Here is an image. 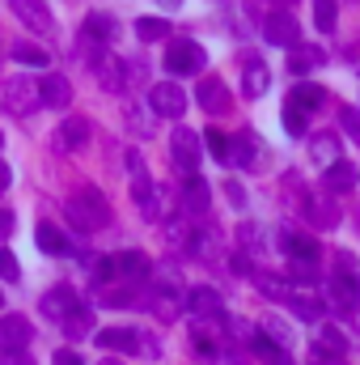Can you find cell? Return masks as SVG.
I'll list each match as a JSON object with an SVG mask.
<instances>
[{"label":"cell","mask_w":360,"mask_h":365,"mask_svg":"<svg viewBox=\"0 0 360 365\" xmlns=\"http://www.w3.org/2000/svg\"><path fill=\"white\" fill-rule=\"evenodd\" d=\"M68 221H73L81 234H93V230L110 225V204H106V195H102L93 182L77 187V191L68 195Z\"/></svg>","instance_id":"6da1fadb"},{"label":"cell","mask_w":360,"mask_h":365,"mask_svg":"<svg viewBox=\"0 0 360 365\" xmlns=\"http://www.w3.org/2000/svg\"><path fill=\"white\" fill-rule=\"evenodd\" d=\"M0 106H4L9 115H17V119L34 115V106H43L38 81H34V77H9V81L0 86Z\"/></svg>","instance_id":"7a4b0ae2"},{"label":"cell","mask_w":360,"mask_h":365,"mask_svg":"<svg viewBox=\"0 0 360 365\" xmlns=\"http://www.w3.org/2000/svg\"><path fill=\"white\" fill-rule=\"evenodd\" d=\"M166 68H170L174 77H195V73H203V47L191 43V38H170V47H166Z\"/></svg>","instance_id":"3957f363"},{"label":"cell","mask_w":360,"mask_h":365,"mask_svg":"<svg viewBox=\"0 0 360 365\" xmlns=\"http://www.w3.org/2000/svg\"><path fill=\"white\" fill-rule=\"evenodd\" d=\"M34 340V323L26 314H0V353H26Z\"/></svg>","instance_id":"277c9868"},{"label":"cell","mask_w":360,"mask_h":365,"mask_svg":"<svg viewBox=\"0 0 360 365\" xmlns=\"http://www.w3.org/2000/svg\"><path fill=\"white\" fill-rule=\"evenodd\" d=\"M186 310H191L195 319H203V323H229L221 293H216V289H208V284L191 289V297H186Z\"/></svg>","instance_id":"5b68a950"},{"label":"cell","mask_w":360,"mask_h":365,"mask_svg":"<svg viewBox=\"0 0 360 365\" xmlns=\"http://www.w3.org/2000/svg\"><path fill=\"white\" fill-rule=\"evenodd\" d=\"M263 38H268L271 47H288V51H292V47L301 43V26H297L292 13L280 9V13H268V21H263Z\"/></svg>","instance_id":"8992f818"},{"label":"cell","mask_w":360,"mask_h":365,"mask_svg":"<svg viewBox=\"0 0 360 365\" xmlns=\"http://www.w3.org/2000/svg\"><path fill=\"white\" fill-rule=\"evenodd\" d=\"M170 158H174V166H179L186 179L195 175V166H199V136H195L191 128H174V136H170Z\"/></svg>","instance_id":"52a82bcc"},{"label":"cell","mask_w":360,"mask_h":365,"mask_svg":"<svg viewBox=\"0 0 360 365\" xmlns=\"http://www.w3.org/2000/svg\"><path fill=\"white\" fill-rule=\"evenodd\" d=\"M149 110H153V115H170V119H179L182 110H186V93H182L179 81H157L153 93H149Z\"/></svg>","instance_id":"ba28073f"},{"label":"cell","mask_w":360,"mask_h":365,"mask_svg":"<svg viewBox=\"0 0 360 365\" xmlns=\"http://www.w3.org/2000/svg\"><path fill=\"white\" fill-rule=\"evenodd\" d=\"M331 306L339 310V314H356L360 306V272H335V280H331Z\"/></svg>","instance_id":"9c48e42d"},{"label":"cell","mask_w":360,"mask_h":365,"mask_svg":"<svg viewBox=\"0 0 360 365\" xmlns=\"http://www.w3.org/2000/svg\"><path fill=\"white\" fill-rule=\"evenodd\" d=\"M93 73H97V86L106 93H123V86H127V64L119 56H110V51H102L93 60Z\"/></svg>","instance_id":"30bf717a"},{"label":"cell","mask_w":360,"mask_h":365,"mask_svg":"<svg viewBox=\"0 0 360 365\" xmlns=\"http://www.w3.org/2000/svg\"><path fill=\"white\" fill-rule=\"evenodd\" d=\"M284 306H288L297 319H305V323H318V319H322V297H318L309 284H292L288 297H284Z\"/></svg>","instance_id":"8fae6325"},{"label":"cell","mask_w":360,"mask_h":365,"mask_svg":"<svg viewBox=\"0 0 360 365\" xmlns=\"http://www.w3.org/2000/svg\"><path fill=\"white\" fill-rule=\"evenodd\" d=\"M9 9L17 13V21L21 26H30L34 34H51L55 30V21H51V13H47V4L43 0H9Z\"/></svg>","instance_id":"7c38bea8"},{"label":"cell","mask_w":360,"mask_h":365,"mask_svg":"<svg viewBox=\"0 0 360 365\" xmlns=\"http://www.w3.org/2000/svg\"><path fill=\"white\" fill-rule=\"evenodd\" d=\"M208 204H212L208 182L199 179V175H191L186 187H182V217H186V221H203V217H208Z\"/></svg>","instance_id":"4fadbf2b"},{"label":"cell","mask_w":360,"mask_h":365,"mask_svg":"<svg viewBox=\"0 0 360 365\" xmlns=\"http://www.w3.org/2000/svg\"><path fill=\"white\" fill-rule=\"evenodd\" d=\"M81 302H77V293L68 289V284H60V289H51V293H43V302H38V310H43V319H51V323H64L73 310H77Z\"/></svg>","instance_id":"5bb4252c"},{"label":"cell","mask_w":360,"mask_h":365,"mask_svg":"<svg viewBox=\"0 0 360 365\" xmlns=\"http://www.w3.org/2000/svg\"><path fill=\"white\" fill-rule=\"evenodd\" d=\"M110 264H115V276H119L123 284H140L144 276L153 272V264H149V259H144L140 251H119V255H115Z\"/></svg>","instance_id":"9a60e30c"},{"label":"cell","mask_w":360,"mask_h":365,"mask_svg":"<svg viewBox=\"0 0 360 365\" xmlns=\"http://www.w3.org/2000/svg\"><path fill=\"white\" fill-rule=\"evenodd\" d=\"M38 98H43V106L64 110V106L73 102V81H68V77H60V73H47V77L38 81Z\"/></svg>","instance_id":"2e32d148"},{"label":"cell","mask_w":360,"mask_h":365,"mask_svg":"<svg viewBox=\"0 0 360 365\" xmlns=\"http://www.w3.org/2000/svg\"><path fill=\"white\" fill-rule=\"evenodd\" d=\"M280 242H284V251L292 255V264H318V255H322V247H318L314 238L297 234V230H284V234H280Z\"/></svg>","instance_id":"e0dca14e"},{"label":"cell","mask_w":360,"mask_h":365,"mask_svg":"<svg viewBox=\"0 0 360 365\" xmlns=\"http://www.w3.org/2000/svg\"><path fill=\"white\" fill-rule=\"evenodd\" d=\"M259 136L255 132H238V136H229V162L238 158V166H246V170H255L259 166Z\"/></svg>","instance_id":"ac0fdd59"},{"label":"cell","mask_w":360,"mask_h":365,"mask_svg":"<svg viewBox=\"0 0 360 365\" xmlns=\"http://www.w3.org/2000/svg\"><path fill=\"white\" fill-rule=\"evenodd\" d=\"M34 238H38V251H43V255H51V259L68 255V234H64L60 225H51V221H38V225H34Z\"/></svg>","instance_id":"d6986e66"},{"label":"cell","mask_w":360,"mask_h":365,"mask_svg":"<svg viewBox=\"0 0 360 365\" xmlns=\"http://www.w3.org/2000/svg\"><path fill=\"white\" fill-rule=\"evenodd\" d=\"M229 90H225V81H216V77H203L199 81V106L208 110V115H225L229 110Z\"/></svg>","instance_id":"ffe728a7"},{"label":"cell","mask_w":360,"mask_h":365,"mask_svg":"<svg viewBox=\"0 0 360 365\" xmlns=\"http://www.w3.org/2000/svg\"><path fill=\"white\" fill-rule=\"evenodd\" d=\"M97 349H106V353H123V349H140V331H132V327H102L97 336Z\"/></svg>","instance_id":"44dd1931"},{"label":"cell","mask_w":360,"mask_h":365,"mask_svg":"<svg viewBox=\"0 0 360 365\" xmlns=\"http://www.w3.org/2000/svg\"><path fill=\"white\" fill-rule=\"evenodd\" d=\"M356 179H360V170L352 166V162H335V166H327V175H322V182H327V191L331 195H344V191H352L356 187Z\"/></svg>","instance_id":"7402d4cb"},{"label":"cell","mask_w":360,"mask_h":365,"mask_svg":"<svg viewBox=\"0 0 360 365\" xmlns=\"http://www.w3.org/2000/svg\"><path fill=\"white\" fill-rule=\"evenodd\" d=\"M85 140H90V123L81 115H68L60 123V132H55V145L60 149H85Z\"/></svg>","instance_id":"603a6c76"},{"label":"cell","mask_w":360,"mask_h":365,"mask_svg":"<svg viewBox=\"0 0 360 365\" xmlns=\"http://www.w3.org/2000/svg\"><path fill=\"white\" fill-rule=\"evenodd\" d=\"M157 289H162V293L149 302V306H153V314H157V319H166V323H170V319H179V310L186 306V302H182V293H179V284H157Z\"/></svg>","instance_id":"cb8c5ba5"},{"label":"cell","mask_w":360,"mask_h":365,"mask_svg":"<svg viewBox=\"0 0 360 365\" xmlns=\"http://www.w3.org/2000/svg\"><path fill=\"white\" fill-rule=\"evenodd\" d=\"M314 353L322 357V361H344V353H348V336L339 331V327H322V336H318V344H314Z\"/></svg>","instance_id":"d4e9b609"},{"label":"cell","mask_w":360,"mask_h":365,"mask_svg":"<svg viewBox=\"0 0 360 365\" xmlns=\"http://www.w3.org/2000/svg\"><path fill=\"white\" fill-rule=\"evenodd\" d=\"M268 86H271L268 64H263V60H250V64H246V73H242V93H246V98H263Z\"/></svg>","instance_id":"484cf974"},{"label":"cell","mask_w":360,"mask_h":365,"mask_svg":"<svg viewBox=\"0 0 360 365\" xmlns=\"http://www.w3.org/2000/svg\"><path fill=\"white\" fill-rule=\"evenodd\" d=\"M305 221H309V225H318V230H331V225L339 221V212H335V204H331V200L305 195Z\"/></svg>","instance_id":"4316f807"},{"label":"cell","mask_w":360,"mask_h":365,"mask_svg":"<svg viewBox=\"0 0 360 365\" xmlns=\"http://www.w3.org/2000/svg\"><path fill=\"white\" fill-rule=\"evenodd\" d=\"M255 353H259V357H263L268 365H292L288 349H284L280 340H271L268 331H255Z\"/></svg>","instance_id":"83f0119b"},{"label":"cell","mask_w":360,"mask_h":365,"mask_svg":"<svg viewBox=\"0 0 360 365\" xmlns=\"http://www.w3.org/2000/svg\"><path fill=\"white\" fill-rule=\"evenodd\" d=\"M9 51H13V60H17V64H26V68H47V64H51L47 47H34V43H13Z\"/></svg>","instance_id":"f1b7e54d"},{"label":"cell","mask_w":360,"mask_h":365,"mask_svg":"<svg viewBox=\"0 0 360 365\" xmlns=\"http://www.w3.org/2000/svg\"><path fill=\"white\" fill-rule=\"evenodd\" d=\"M136 208H140V212H144V217H149V221H162V217H166V212H170V191H166V187H162V182H157V187H153V191H149V200H140V204H136Z\"/></svg>","instance_id":"f546056e"},{"label":"cell","mask_w":360,"mask_h":365,"mask_svg":"<svg viewBox=\"0 0 360 365\" xmlns=\"http://www.w3.org/2000/svg\"><path fill=\"white\" fill-rule=\"evenodd\" d=\"M119 34V21L110 17V13H90L85 17V38H102V43H110Z\"/></svg>","instance_id":"4dcf8cb0"},{"label":"cell","mask_w":360,"mask_h":365,"mask_svg":"<svg viewBox=\"0 0 360 365\" xmlns=\"http://www.w3.org/2000/svg\"><path fill=\"white\" fill-rule=\"evenodd\" d=\"M136 38H140V43H166V38H170V21H162V17H140V21H136Z\"/></svg>","instance_id":"1f68e13d"},{"label":"cell","mask_w":360,"mask_h":365,"mask_svg":"<svg viewBox=\"0 0 360 365\" xmlns=\"http://www.w3.org/2000/svg\"><path fill=\"white\" fill-rule=\"evenodd\" d=\"M127 128H132L140 140H149V136L157 132V119H153V110H149V106H132V110H127Z\"/></svg>","instance_id":"d6a6232c"},{"label":"cell","mask_w":360,"mask_h":365,"mask_svg":"<svg viewBox=\"0 0 360 365\" xmlns=\"http://www.w3.org/2000/svg\"><path fill=\"white\" fill-rule=\"evenodd\" d=\"M60 327L68 331V340H81V336H90V331H93V314L85 310V306H77V310H73Z\"/></svg>","instance_id":"836d02e7"},{"label":"cell","mask_w":360,"mask_h":365,"mask_svg":"<svg viewBox=\"0 0 360 365\" xmlns=\"http://www.w3.org/2000/svg\"><path fill=\"white\" fill-rule=\"evenodd\" d=\"M255 280H259V293H263V297H275V302H284V297H288V289H292V284H288V280H284V276H271V272H259V268H255Z\"/></svg>","instance_id":"e575fe53"},{"label":"cell","mask_w":360,"mask_h":365,"mask_svg":"<svg viewBox=\"0 0 360 365\" xmlns=\"http://www.w3.org/2000/svg\"><path fill=\"white\" fill-rule=\"evenodd\" d=\"M318 64H322V51H301V47H292V51H288V73H292V77L314 73Z\"/></svg>","instance_id":"d590c367"},{"label":"cell","mask_w":360,"mask_h":365,"mask_svg":"<svg viewBox=\"0 0 360 365\" xmlns=\"http://www.w3.org/2000/svg\"><path fill=\"white\" fill-rule=\"evenodd\" d=\"M314 158L327 162V166H335V162H339V136H335V132H318V136H314Z\"/></svg>","instance_id":"8d00e7d4"},{"label":"cell","mask_w":360,"mask_h":365,"mask_svg":"<svg viewBox=\"0 0 360 365\" xmlns=\"http://www.w3.org/2000/svg\"><path fill=\"white\" fill-rule=\"evenodd\" d=\"M288 102H297L301 110H314V106H322V86L305 81V86H297V90L288 93Z\"/></svg>","instance_id":"74e56055"},{"label":"cell","mask_w":360,"mask_h":365,"mask_svg":"<svg viewBox=\"0 0 360 365\" xmlns=\"http://www.w3.org/2000/svg\"><path fill=\"white\" fill-rule=\"evenodd\" d=\"M314 26H318L322 34L335 30V0H314Z\"/></svg>","instance_id":"f35d334b"},{"label":"cell","mask_w":360,"mask_h":365,"mask_svg":"<svg viewBox=\"0 0 360 365\" xmlns=\"http://www.w3.org/2000/svg\"><path fill=\"white\" fill-rule=\"evenodd\" d=\"M284 132L288 136H301L305 132V110L297 102H284Z\"/></svg>","instance_id":"ab89813d"},{"label":"cell","mask_w":360,"mask_h":365,"mask_svg":"<svg viewBox=\"0 0 360 365\" xmlns=\"http://www.w3.org/2000/svg\"><path fill=\"white\" fill-rule=\"evenodd\" d=\"M0 280H4V284H17V280H21V264H17V255L4 251V247H0Z\"/></svg>","instance_id":"60d3db41"},{"label":"cell","mask_w":360,"mask_h":365,"mask_svg":"<svg viewBox=\"0 0 360 365\" xmlns=\"http://www.w3.org/2000/svg\"><path fill=\"white\" fill-rule=\"evenodd\" d=\"M191 247H195V255H216V247H221V234L208 225L203 234H195V238H191Z\"/></svg>","instance_id":"b9f144b4"},{"label":"cell","mask_w":360,"mask_h":365,"mask_svg":"<svg viewBox=\"0 0 360 365\" xmlns=\"http://www.w3.org/2000/svg\"><path fill=\"white\" fill-rule=\"evenodd\" d=\"M339 128H344V132L360 145V110H356V106H339Z\"/></svg>","instance_id":"7bdbcfd3"},{"label":"cell","mask_w":360,"mask_h":365,"mask_svg":"<svg viewBox=\"0 0 360 365\" xmlns=\"http://www.w3.org/2000/svg\"><path fill=\"white\" fill-rule=\"evenodd\" d=\"M203 140H208V153H212L216 162H229V136H225V132H208Z\"/></svg>","instance_id":"ee69618b"},{"label":"cell","mask_w":360,"mask_h":365,"mask_svg":"<svg viewBox=\"0 0 360 365\" xmlns=\"http://www.w3.org/2000/svg\"><path fill=\"white\" fill-rule=\"evenodd\" d=\"M191 344H195V357H199V361H216V357H221V353H216V344H212V340H208V336H203L199 327H195Z\"/></svg>","instance_id":"f6af8a7d"},{"label":"cell","mask_w":360,"mask_h":365,"mask_svg":"<svg viewBox=\"0 0 360 365\" xmlns=\"http://www.w3.org/2000/svg\"><path fill=\"white\" fill-rule=\"evenodd\" d=\"M238 238L246 242V251H259V247H263V230H259V225H250V221L238 230Z\"/></svg>","instance_id":"bcb514c9"},{"label":"cell","mask_w":360,"mask_h":365,"mask_svg":"<svg viewBox=\"0 0 360 365\" xmlns=\"http://www.w3.org/2000/svg\"><path fill=\"white\" fill-rule=\"evenodd\" d=\"M127 170H132V179H136V175H149V170H144V158H140V149H132V153H127Z\"/></svg>","instance_id":"7dc6e473"},{"label":"cell","mask_w":360,"mask_h":365,"mask_svg":"<svg viewBox=\"0 0 360 365\" xmlns=\"http://www.w3.org/2000/svg\"><path fill=\"white\" fill-rule=\"evenodd\" d=\"M51 365H85V361H81V357H77L73 349H60V353L51 357Z\"/></svg>","instance_id":"c3c4849f"},{"label":"cell","mask_w":360,"mask_h":365,"mask_svg":"<svg viewBox=\"0 0 360 365\" xmlns=\"http://www.w3.org/2000/svg\"><path fill=\"white\" fill-rule=\"evenodd\" d=\"M229 268H233V272H242V276H250V272H255V264H250L246 255H233V259H229Z\"/></svg>","instance_id":"681fc988"},{"label":"cell","mask_w":360,"mask_h":365,"mask_svg":"<svg viewBox=\"0 0 360 365\" xmlns=\"http://www.w3.org/2000/svg\"><path fill=\"white\" fill-rule=\"evenodd\" d=\"M0 365H34L30 353H0Z\"/></svg>","instance_id":"f907efd6"},{"label":"cell","mask_w":360,"mask_h":365,"mask_svg":"<svg viewBox=\"0 0 360 365\" xmlns=\"http://www.w3.org/2000/svg\"><path fill=\"white\" fill-rule=\"evenodd\" d=\"M13 225H17V221H13V212H9V208H0V238H9V234H13Z\"/></svg>","instance_id":"816d5d0a"},{"label":"cell","mask_w":360,"mask_h":365,"mask_svg":"<svg viewBox=\"0 0 360 365\" xmlns=\"http://www.w3.org/2000/svg\"><path fill=\"white\" fill-rule=\"evenodd\" d=\"M225 191H229V204H238V208H242V204H246V191H242V187H238V182H229V187H225Z\"/></svg>","instance_id":"f5cc1de1"},{"label":"cell","mask_w":360,"mask_h":365,"mask_svg":"<svg viewBox=\"0 0 360 365\" xmlns=\"http://www.w3.org/2000/svg\"><path fill=\"white\" fill-rule=\"evenodd\" d=\"M4 187H9V166L0 162V191H4Z\"/></svg>","instance_id":"db71d44e"},{"label":"cell","mask_w":360,"mask_h":365,"mask_svg":"<svg viewBox=\"0 0 360 365\" xmlns=\"http://www.w3.org/2000/svg\"><path fill=\"white\" fill-rule=\"evenodd\" d=\"M229 365H250L246 357H229Z\"/></svg>","instance_id":"11a10c76"},{"label":"cell","mask_w":360,"mask_h":365,"mask_svg":"<svg viewBox=\"0 0 360 365\" xmlns=\"http://www.w3.org/2000/svg\"><path fill=\"white\" fill-rule=\"evenodd\" d=\"M97 365H123V361H115V357H102V361H97Z\"/></svg>","instance_id":"9f6ffc18"},{"label":"cell","mask_w":360,"mask_h":365,"mask_svg":"<svg viewBox=\"0 0 360 365\" xmlns=\"http://www.w3.org/2000/svg\"><path fill=\"white\" fill-rule=\"evenodd\" d=\"M162 4H170V9H179V4H182V0H162Z\"/></svg>","instance_id":"6f0895ef"},{"label":"cell","mask_w":360,"mask_h":365,"mask_svg":"<svg viewBox=\"0 0 360 365\" xmlns=\"http://www.w3.org/2000/svg\"><path fill=\"white\" fill-rule=\"evenodd\" d=\"M0 149H4V132H0Z\"/></svg>","instance_id":"680465c9"},{"label":"cell","mask_w":360,"mask_h":365,"mask_svg":"<svg viewBox=\"0 0 360 365\" xmlns=\"http://www.w3.org/2000/svg\"><path fill=\"white\" fill-rule=\"evenodd\" d=\"M280 4H292V0H280Z\"/></svg>","instance_id":"91938a15"},{"label":"cell","mask_w":360,"mask_h":365,"mask_svg":"<svg viewBox=\"0 0 360 365\" xmlns=\"http://www.w3.org/2000/svg\"><path fill=\"white\" fill-rule=\"evenodd\" d=\"M0 306H4V302H0Z\"/></svg>","instance_id":"94428289"}]
</instances>
